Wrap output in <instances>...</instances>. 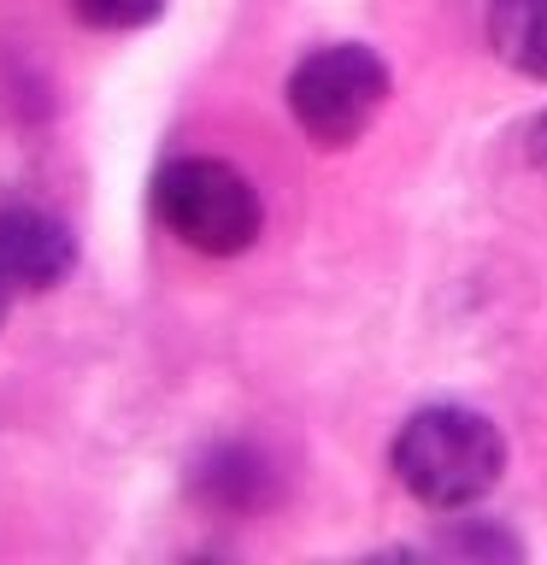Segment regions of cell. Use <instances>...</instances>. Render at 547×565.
I'll use <instances>...</instances> for the list:
<instances>
[{"mask_svg": "<svg viewBox=\"0 0 547 565\" xmlns=\"http://www.w3.org/2000/svg\"><path fill=\"white\" fill-rule=\"evenodd\" d=\"M395 477L418 507L436 512H465L501 483L506 471V436L494 418L471 406H423L400 424L395 436Z\"/></svg>", "mask_w": 547, "mask_h": 565, "instance_id": "cell-1", "label": "cell"}, {"mask_svg": "<svg viewBox=\"0 0 547 565\" xmlns=\"http://www.w3.org/2000/svg\"><path fill=\"white\" fill-rule=\"evenodd\" d=\"M153 218L171 230L183 247L206 259H236L259 242V224H265V206H259V189L229 166V159H206V153H189V159H171L159 166L153 177Z\"/></svg>", "mask_w": 547, "mask_h": 565, "instance_id": "cell-2", "label": "cell"}, {"mask_svg": "<svg viewBox=\"0 0 547 565\" xmlns=\"http://www.w3.org/2000/svg\"><path fill=\"white\" fill-rule=\"evenodd\" d=\"M388 100V65L365 42H330L289 77V113L318 148H347L371 130Z\"/></svg>", "mask_w": 547, "mask_h": 565, "instance_id": "cell-3", "label": "cell"}, {"mask_svg": "<svg viewBox=\"0 0 547 565\" xmlns=\"http://www.w3.org/2000/svg\"><path fill=\"white\" fill-rule=\"evenodd\" d=\"M77 265V236L35 206H7L0 212V277L12 282V295L24 289H53Z\"/></svg>", "mask_w": 547, "mask_h": 565, "instance_id": "cell-4", "label": "cell"}, {"mask_svg": "<svg viewBox=\"0 0 547 565\" xmlns=\"http://www.w3.org/2000/svg\"><path fill=\"white\" fill-rule=\"evenodd\" d=\"M189 489H194V501L206 512H218V519H247V512H259L271 501L277 477H271V459L259 448H247V441H218V448H206L194 459Z\"/></svg>", "mask_w": 547, "mask_h": 565, "instance_id": "cell-5", "label": "cell"}, {"mask_svg": "<svg viewBox=\"0 0 547 565\" xmlns=\"http://www.w3.org/2000/svg\"><path fill=\"white\" fill-rule=\"evenodd\" d=\"M489 47L518 77L547 83V0H489Z\"/></svg>", "mask_w": 547, "mask_h": 565, "instance_id": "cell-6", "label": "cell"}, {"mask_svg": "<svg viewBox=\"0 0 547 565\" xmlns=\"http://www.w3.org/2000/svg\"><path fill=\"white\" fill-rule=\"evenodd\" d=\"M441 554H453V559H518L524 542L512 536V530L489 524V519H465L459 530L441 536Z\"/></svg>", "mask_w": 547, "mask_h": 565, "instance_id": "cell-7", "label": "cell"}, {"mask_svg": "<svg viewBox=\"0 0 547 565\" xmlns=\"http://www.w3.org/2000/svg\"><path fill=\"white\" fill-rule=\"evenodd\" d=\"M71 12L95 30H141L165 12V0H71Z\"/></svg>", "mask_w": 547, "mask_h": 565, "instance_id": "cell-8", "label": "cell"}, {"mask_svg": "<svg viewBox=\"0 0 547 565\" xmlns=\"http://www.w3.org/2000/svg\"><path fill=\"white\" fill-rule=\"evenodd\" d=\"M518 141H524V159H529V166H536V171L547 177V113H536V118H529Z\"/></svg>", "mask_w": 547, "mask_h": 565, "instance_id": "cell-9", "label": "cell"}, {"mask_svg": "<svg viewBox=\"0 0 547 565\" xmlns=\"http://www.w3.org/2000/svg\"><path fill=\"white\" fill-rule=\"evenodd\" d=\"M7 307H12V282L0 277V318H7Z\"/></svg>", "mask_w": 547, "mask_h": 565, "instance_id": "cell-10", "label": "cell"}]
</instances>
